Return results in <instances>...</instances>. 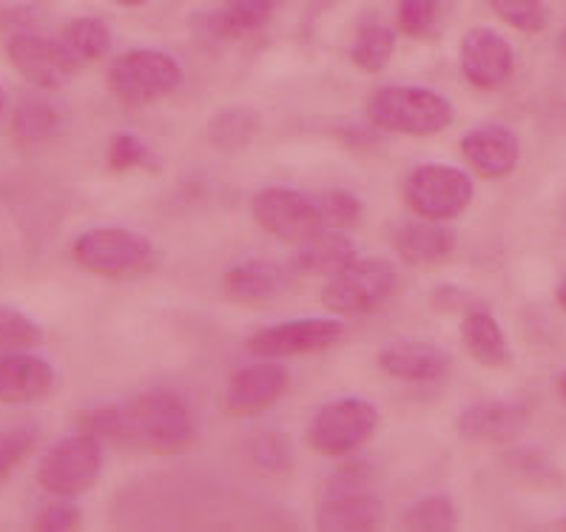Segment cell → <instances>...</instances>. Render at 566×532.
Masks as SVG:
<instances>
[{
    "instance_id": "7a4b0ae2",
    "label": "cell",
    "mask_w": 566,
    "mask_h": 532,
    "mask_svg": "<svg viewBox=\"0 0 566 532\" xmlns=\"http://www.w3.org/2000/svg\"><path fill=\"white\" fill-rule=\"evenodd\" d=\"M367 117L381 132L430 137L453 123V106L444 94L419 86H387L370 97Z\"/></svg>"
},
{
    "instance_id": "44dd1931",
    "label": "cell",
    "mask_w": 566,
    "mask_h": 532,
    "mask_svg": "<svg viewBox=\"0 0 566 532\" xmlns=\"http://www.w3.org/2000/svg\"><path fill=\"white\" fill-rule=\"evenodd\" d=\"M461 340H464L467 353L484 367H504L510 365V345L504 340L499 320L484 307L467 311L461 322Z\"/></svg>"
},
{
    "instance_id": "5b68a950",
    "label": "cell",
    "mask_w": 566,
    "mask_h": 532,
    "mask_svg": "<svg viewBox=\"0 0 566 532\" xmlns=\"http://www.w3.org/2000/svg\"><path fill=\"white\" fill-rule=\"evenodd\" d=\"M379 410L374 401L345 396L322 405L307 427V445L319 456H350L374 439Z\"/></svg>"
},
{
    "instance_id": "ffe728a7",
    "label": "cell",
    "mask_w": 566,
    "mask_h": 532,
    "mask_svg": "<svg viewBox=\"0 0 566 532\" xmlns=\"http://www.w3.org/2000/svg\"><path fill=\"white\" fill-rule=\"evenodd\" d=\"M356 260L354 242L339 231H316L300 242V251L294 257V271L305 277H336Z\"/></svg>"
},
{
    "instance_id": "836d02e7",
    "label": "cell",
    "mask_w": 566,
    "mask_h": 532,
    "mask_svg": "<svg viewBox=\"0 0 566 532\" xmlns=\"http://www.w3.org/2000/svg\"><path fill=\"white\" fill-rule=\"evenodd\" d=\"M148 160H151L148 146L134 134H117L112 140V148H108V168L117 174L148 166Z\"/></svg>"
},
{
    "instance_id": "4fadbf2b",
    "label": "cell",
    "mask_w": 566,
    "mask_h": 532,
    "mask_svg": "<svg viewBox=\"0 0 566 532\" xmlns=\"http://www.w3.org/2000/svg\"><path fill=\"white\" fill-rule=\"evenodd\" d=\"M287 371L280 362H251L233 373L226 387V410L231 416H253L282 399L287 390Z\"/></svg>"
},
{
    "instance_id": "6da1fadb",
    "label": "cell",
    "mask_w": 566,
    "mask_h": 532,
    "mask_svg": "<svg viewBox=\"0 0 566 532\" xmlns=\"http://www.w3.org/2000/svg\"><path fill=\"white\" fill-rule=\"evenodd\" d=\"M197 439V421L174 390H148L120 407L117 445L143 447L148 452H182Z\"/></svg>"
},
{
    "instance_id": "d6a6232c",
    "label": "cell",
    "mask_w": 566,
    "mask_h": 532,
    "mask_svg": "<svg viewBox=\"0 0 566 532\" xmlns=\"http://www.w3.org/2000/svg\"><path fill=\"white\" fill-rule=\"evenodd\" d=\"M439 0H399V27L410 38H424L436 27Z\"/></svg>"
},
{
    "instance_id": "277c9868",
    "label": "cell",
    "mask_w": 566,
    "mask_h": 532,
    "mask_svg": "<svg viewBox=\"0 0 566 532\" xmlns=\"http://www.w3.org/2000/svg\"><path fill=\"white\" fill-rule=\"evenodd\" d=\"M180 83V63L160 49H132L108 66V88L126 106H148Z\"/></svg>"
},
{
    "instance_id": "f35d334b",
    "label": "cell",
    "mask_w": 566,
    "mask_h": 532,
    "mask_svg": "<svg viewBox=\"0 0 566 532\" xmlns=\"http://www.w3.org/2000/svg\"><path fill=\"white\" fill-rule=\"evenodd\" d=\"M558 390H560V396H564V399H566V373L558 379Z\"/></svg>"
},
{
    "instance_id": "5bb4252c",
    "label": "cell",
    "mask_w": 566,
    "mask_h": 532,
    "mask_svg": "<svg viewBox=\"0 0 566 532\" xmlns=\"http://www.w3.org/2000/svg\"><path fill=\"white\" fill-rule=\"evenodd\" d=\"M530 421V410L518 401H473L455 416L461 439L479 445H504L513 441Z\"/></svg>"
},
{
    "instance_id": "9c48e42d",
    "label": "cell",
    "mask_w": 566,
    "mask_h": 532,
    "mask_svg": "<svg viewBox=\"0 0 566 532\" xmlns=\"http://www.w3.org/2000/svg\"><path fill=\"white\" fill-rule=\"evenodd\" d=\"M253 220L260 222L271 237L285 242H305L325 228L319 202L305 197L296 188L271 186L253 197Z\"/></svg>"
},
{
    "instance_id": "484cf974",
    "label": "cell",
    "mask_w": 566,
    "mask_h": 532,
    "mask_svg": "<svg viewBox=\"0 0 566 532\" xmlns=\"http://www.w3.org/2000/svg\"><path fill=\"white\" fill-rule=\"evenodd\" d=\"M14 134L27 143H41L49 140L57 126H61V114L49 101H41V97H27L21 101V106L14 108L12 117Z\"/></svg>"
},
{
    "instance_id": "1f68e13d",
    "label": "cell",
    "mask_w": 566,
    "mask_h": 532,
    "mask_svg": "<svg viewBox=\"0 0 566 532\" xmlns=\"http://www.w3.org/2000/svg\"><path fill=\"white\" fill-rule=\"evenodd\" d=\"M316 202H319L322 220L331 228L356 226L361 217V200L350 191H327Z\"/></svg>"
},
{
    "instance_id": "3957f363",
    "label": "cell",
    "mask_w": 566,
    "mask_h": 532,
    "mask_svg": "<svg viewBox=\"0 0 566 532\" xmlns=\"http://www.w3.org/2000/svg\"><path fill=\"white\" fill-rule=\"evenodd\" d=\"M74 262L97 277H137L154 262V246L148 237L128 228H92L72 246Z\"/></svg>"
},
{
    "instance_id": "f546056e",
    "label": "cell",
    "mask_w": 566,
    "mask_h": 532,
    "mask_svg": "<svg viewBox=\"0 0 566 532\" xmlns=\"http://www.w3.org/2000/svg\"><path fill=\"white\" fill-rule=\"evenodd\" d=\"M493 12L501 21L510 23L518 32H544L546 27V7L544 0H490Z\"/></svg>"
},
{
    "instance_id": "b9f144b4",
    "label": "cell",
    "mask_w": 566,
    "mask_h": 532,
    "mask_svg": "<svg viewBox=\"0 0 566 532\" xmlns=\"http://www.w3.org/2000/svg\"><path fill=\"white\" fill-rule=\"evenodd\" d=\"M560 46H564V49H566V34H564V43H560Z\"/></svg>"
},
{
    "instance_id": "ba28073f",
    "label": "cell",
    "mask_w": 566,
    "mask_h": 532,
    "mask_svg": "<svg viewBox=\"0 0 566 532\" xmlns=\"http://www.w3.org/2000/svg\"><path fill=\"white\" fill-rule=\"evenodd\" d=\"M396 291V268L387 260H354L345 271L331 277L322 305L342 316H361L381 305Z\"/></svg>"
},
{
    "instance_id": "8fae6325",
    "label": "cell",
    "mask_w": 566,
    "mask_h": 532,
    "mask_svg": "<svg viewBox=\"0 0 566 532\" xmlns=\"http://www.w3.org/2000/svg\"><path fill=\"white\" fill-rule=\"evenodd\" d=\"M9 61L21 72L27 83L38 88H61L74 77L81 63L74 61L61 38H41V34H14L9 41Z\"/></svg>"
},
{
    "instance_id": "d4e9b609",
    "label": "cell",
    "mask_w": 566,
    "mask_h": 532,
    "mask_svg": "<svg viewBox=\"0 0 566 532\" xmlns=\"http://www.w3.org/2000/svg\"><path fill=\"white\" fill-rule=\"evenodd\" d=\"M396 49V32L390 27H365L356 34L354 46H350V61L361 69V72H381L390 63Z\"/></svg>"
},
{
    "instance_id": "30bf717a",
    "label": "cell",
    "mask_w": 566,
    "mask_h": 532,
    "mask_svg": "<svg viewBox=\"0 0 566 532\" xmlns=\"http://www.w3.org/2000/svg\"><path fill=\"white\" fill-rule=\"evenodd\" d=\"M345 333L339 320H294L280 322L265 331L253 333L248 351L260 359H285V356H302V353H319L336 345Z\"/></svg>"
},
{
    "instance_id": "603a6c76",
    "label": "cell",
    "mask_w": 566,
    "mask_h": 532,
    "mask_svg": "<svg viewBox=\"0 0 566 532\" xmlns=\"http://www.w3.org/2000/svg\"><path fill=\"white\" fill-rule=\"evenodd\" d=\"M276 0H226L217 14H211V32L222 38L251 34L271 21Z\"/></svg>"
},
{
    "instance_id": "60d3db41",
    "label": "cell",
    "mask_w": 566,
    "mask_h": 532,
    "mask_svg": "<svg viewBox=\"0 0 566 532\" xmlns=\"http://www.w3.org/2000/svg\"><path fill=\"white\" fill-rule=\"evenodd\" d=\"M555 526H558V530H566V515H564V519H560Z\"/></svg>"
},
{
    "instance_id": "e575fe53",
    "label": "cell",
    "mask_w": 566,
    "mask_h": 532,
    "mask_svg": "<svg viewBox=\"0 0 566 532\" xmlns=\"http://www.w3.org/2000/svg\"><path fill=\"white\" fill-rule=\"evenodd\" d=\"M81 524V507L72 504L69 499L57 496V501L43 507L38 512V521H34V530H43V532H66L74 530V526Z\"/></svg>"
},
{
    "instance_id": "cb8c5ba5",
    "label": "cell",
    "mask_w": 566,
    "mask_h": 532,
    "mask_svg": "<svg viewBox=\"0 0 566 532\" xmlns=\"http://www.w3.org/2000/svg\"><path fill=\"white\" fill-rule=\"evenodd\" d=\"M61 43L69 49L74 61L83 66V63L106 58L108 49H112V32H108V27L101 18H77V21H72L63 29Z\"/></svg>"
},
{
    "instance_id": "8992f818",
    "label": "cell",
    "mask_w": 566,
    "mask_h": 532,
    "mask_svg": "<svg viewBox=\"0 0 566 532\" xmlns=\"http://www.w3.org/2000/svg\"><path fill=\"white\" fill-rule=\"evenodd\" d=\"M475 186L470 174L444 163H424L407 174L405 200L419 220H455L473 202Z\"/></svg>"
},
{
    "instance_id": "f1b7e54d",
    "label": "cell",
    "mask_w": 566,
    "mask_h": 532,
    "mask_svg": "<svg viewBox=\"0 0 566 532\" xmlns=\"http://www.w3.org/2000/svg\"><path fill=\"white\" fill-rule=\"evenodd\" d=\"M41 342L43 331L38 322H32L27 313L14 311V307H0V353L29 351Z\"/></svg>"
},
{
    "instance_id": "d6986e66",
    "label": "cell",
    "mask_w": 566,
    "mask_h": 532,
    "mask_svg": "<svg viewBox=\"0 0 566 532\" xmlns=\"http://www.w3.org/2000/svg\"><path fill=\"white\" fill-rule=\"evenodd\" d=\"M385 521V504L370 492H334L322 504L316 526L327 532L376 530Z\"/></svg>"
},
{
    "instance_id": "e0dca14e",
    "label": "cell",
    "mask_w": 566,
    "mask_h": 532,
    "mask_svg": "<svg viewBox=\"0 0 566 532\" xmlns=\"http://www.w3.org/2000/svg\"><path fill=\"white\" fill-rule=\"evenodd\" d=\"M450 365H453L450 353L430 342L396 340L381 347L379 353L381 371L405 382H439L444 379Z\"/></svg>"
},
{
    "instance_id": "74e56055",
    "label": "cell",
    "mask_w": 566,
    "mask_h": 532,
    "mask_svg": "<svg viewBox=\"0 0 566 532\" xmlns=\"http://www.w3.org/2000/svg\"><path fill=\"white\" fill-rule=\"evenodd\" d=\"M117 3H123V7H143L148 0H117Z\"/></svg>"
},
{
    "instance_id": "9a60e30c",
    "label": "cell",
    "mask_w": 566,
    "mask_h": 532,
    "mask_svg": "<svg viewBox=\"0 0 566 532\" xmlns=\"http://www.w3.org/2000/svg\"><path fill=\"white\" fill-rule=\"evenodd\" d=\"M461 154L486 180H501L513 174L521 160V140L513 128L479 126L461 137Z\"/></svg>"
},
{
    "instance_id": "2e32d148",
    "label": "cell",
    "mask_w": 566,
    "mask_h": 532,
    "mask_svg": "<svg viewBox=\"0 0 566 532\" xmlns=\"http://www.w3.org/2000/svg\"><path fill=\"white\" fill-rule=\"evenodd\" d=\"M54 387L46 359L27 351L0 353V405H32Z\"/></svg>"
},
{
    "instance_id": "4316f807",
    "label": "cell",
    "mask_w": 566,
    "mask_h": 532,
    "mask_svg": "<svg viewBox=\"0 0 566 532\" xmlns=\"http://www.w3.org/2000/svg\"><path fill=\"white\" fill-rule=\"evenodd\" d=\"M260 132V117L248 108H226L211 121V143L222 152L242 148Z\"/></svg>"
},
{
    "instance_id": "52a82bcc",
    "label": "cell",
    "mask_w": 566,
    "mask_h": 532,
    "mask_svg": "<svg viewBox=\"0 0 566 532\" xmlns=\"http://www.w3.org/2000/svg\"><path fill=\"white\" fill-rule=\"evenodd\" d=\"M103 470V445L92 432H74L54 447L38 465V481L52 496L74 499L86 492L94 481L101 479Z\"/></svg>"
},
{
    "instance_id": "ac0fdd59",
    "label": "cell",
    "mask_w": 566,
    "mask_h": 532,
    "mask_svg": "<svg viewBox=\"0 0 566 532\" xmlns=\"http://www.w3.org/2000/svg\"><path fill=\"white\" fill-rule=\"evenodd\" d=\"M394 248L407 265L433 268L455 251V233L436 220L405 222L396 228Z\"/></svg>"
},
{
    "instance_id": "7402d4cb",
    "label": "cell",
    "mask_w": 566,
    "mask_h": 532,
    "mask_svg": "<svg viewBox=\"0 0 566 532\" xmlns=\"http://www.w3.org/2000/svg\"><path fill=\"white\" fill-rule=\"evenodd\" d=\"M287 285V277L280 265L265 260H251L233 265L226 277V291L240 302L273 300Z\"/></svg>"
},
{
    "instance_id": "d590c367",
    "label": "cell",
    "mask_w": 566,
    "mask_h": 532,
    "mask_svg": "<svg viewBox=\"0 0 566 532\" xmlns=\"http://www.w3.org/2000/svg\"><path fill=\"white\" fill-rule=\"evenodd\" d=\"M253 461L265 470H280V467H287L291 461V450H287V441L282 436H260L251 447Z\"/></svg>"
},
{
    "instance_id": "7c38bea8",
    "label": "cell",
    "mask_w": 566,
    "mask_h": 532,
    "mask_svg": "<svg viewBox=\"0 0 566 532\" xmlns=\"http://www.w3.org/2000/svg\"><path fill=\"white\" fill-rule=\"evenodd\" d=\"M461 72L475 88H501L515 69V52L495 29H470L461 41Z\"/></svg>"
},
{
    "instance_id": "ab89813d",
    "label": "cell",
    "mask_w": 566,
    "mask_h": 532,
    "mask_svg": "<svg viewBox=\"0 0 566 532\" xmlns=\"http://www.w3.org/2000/svg\"><path fill=\"white\" fill-rule=\"evenodd\" d=\"M3 108H7V94H3V88H0V114H3Z\"/></svg>"
},
{
    "instance_id": "83f0119b",
    "label": "cell",
    "mask_w": 566,
    "mask_h": 532,
    "mask_svg": "<svg viewBox=\"0 0 566 532\" xmlns=\"http://www.w3.org/2000/svg\"><path fill=\"white\" fill-rule=\"evenodd\" d=\"M455 524H459V512H455V504L447 496H427V499L416 501L405 512L407 530L447 532L455 530Z\"/></svg>"
},
{
    "instance_id": "4dcf8cb0",
    "label": "cell",
    "mask_w": 566,
    "mask_h": 532,
    "mask_svg": "<svg viewBox=\"0 0 566 532\" xmlns=\"http://www.w3.org/2000/svg\"><path fill=\"white\" fill-rule=\"evenodd\" d=\"M38 445V427H14L0 430V479H7L14 467L27 459L32 447Z\"/></svg>"
},
{
    "instance_id": "8d00e7d4",
    "label": "cell",
    "mask_w": 566,
    "mask_h": 532,
    "mask_svg": "<svg viewBox=\"0 0 566 532\" xmlns=\"http://www.w3.org/2000/svg\"><path fill=\"white\" fill-rule=\"evenodd\" d=\"M555 300H558V305L564 307V311H566V280L560 282V285H558V291H555Z\"/></svg>"
}]
</instances>
